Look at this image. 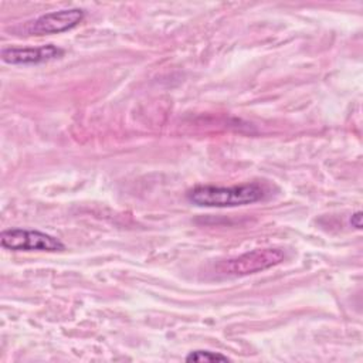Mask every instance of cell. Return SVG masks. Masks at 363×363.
I'll use <instances>...</instances> for the list:
<instances>
[{
	"instance_id": "cell-1",
	"label": "cell",
	"mask_w": 363,
	"mask_h": 363,
	"mask_svg": "<svg viewBox=\"0 0 363 363\" xmlns=\"http://www.w3.org/2000/svg\"><path fill=\"white\" fill-rule=\"evenodd\" d=\"M268 190L261 183L237 186H196L187 191V200L199 207H237L261 201Z\"/></svg>"
},
{
	"instance_id": "cell-2",
	"label": "cell",
	"mask_w": 363,
	"mask_h": 363,
	"mask_svg": "<svg viewBox=\"0 0 363 363\" xmlns=\"http://www.w3.org/2000/svg\"><path fill=\"white\" fill-rule=\"evenodd\" d=\"M285 254L279 248H255L216 265V274L224 277H244L265 271L281 264Z\"/></svg>"
},
{
	"instance_id": "cell-3",
	"label": "cell",
	"mask_w": 363,
	"mask_h": 363,
	"mask_svg": "<svg viewBox=\"0 0 363 363\" xmlns=\"http://www.w3.org/2000/svg\"><path fill=\"white\" fill-rule=\"evenodd\" d=\"M0 244L11 251H62L65 245L60 238L38 230L9 228L0 233Z\"/></svg>"
},
{
	"instance_id": "cell-4",
	"label": "cell",
	"mask_w": 363,
	"mask_h": 363,
	"mask_svg": "<svg viewBox=\"0 0 363 363\" xmlns=\"http://www.w3.org/2000/svg\"><path fill=\"white\" fill-rule=\"evenodd\" d=\"M85 17L81 9H62L58 11L45 13L24 26V33L28 35L58 34L77 27Z\"/></svg>"
},
{
	"instance_id": "cell-5",
	"label": "cell",
	"mask_w": 363,
	"mask_h": 363,
	"mask_svg": "<svg viewBox=\"0 0 363 363\" xmlns=\"http://www.w3.org/2000/svg\"><path fill=\"white\" fill-rule=\"evenodd\" d=\"M64 54V50L54 44L38 47H6L1 50V60L11 65H33L52 61Z\"/></svg>"
},
{
	"instance_id": "cell-6",
	"label": "cell",
	"mask_w": 363,
	"mask_h": 363,
	"mask_svg": "<svg viewBox=\"0 0 363 363\" xmlns=\"http://www.w3.org/2000/svg\"><path fill=\"white\" fill-rule=\"evenodd\" d=\"M184 360L186 362H230V357L220 352L197 349V350H191Z\"/></svg>"
},
{
	"instance_id": "cell-7",
	"label": "cell",
	"mask_w": 363,
	"mask_h": 363,
	"mask_svg": "<svg viewBox=\"0 0 363 363\" xmlns=\"http://www.w3.org/2000/svg\"><path fill=\"white\" fill-rule=\"evenodd\" d=\"M349 223H350L352 227L360 230V228H362V213H360V211L353 213V214L349 217Z\"/></svg>"
}]
</instances>
